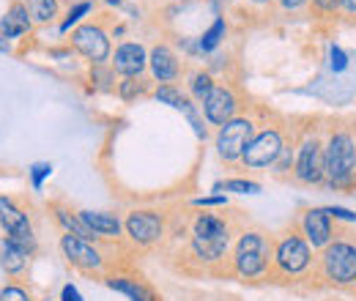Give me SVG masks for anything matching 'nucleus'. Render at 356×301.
<instances>
[{
	"instance_id": "nucleus-10",
	"label": "nucleus",
	"mask_w": 356,
	"mask_h": 301,
	"mask_svg": "<svg viewBox=\"0 0 356 301\" xmlns=\"http://www.w3.org/2000/svg\"><path fill=\"white\" fill-rule=\"evenodd\" d=\"M60 252H63L66 263L72 268H77L80 274H88V277H96V279H104L110 274L107 258L102 252V244H90L86 238H77L72 233H63L60 236Z\"/></svg>"
},
{
	"instance_id": "nucleus-20",
	"label": "nucleus",
	"mask_w": 356,
	"mask_h": 301,
	"mask_svg": "<svg viewBox=\"0 0 356 301\" xmlns=\"http://www.w3.org/2000/svg\"><path fill=\"white\" fill-rule=\"evenodd\" d=\"M0 28H3V33H6L11 42H17V39L28 36L36 25H33V19H31L25 3H22V0H11V6L6 8V14H3V19H0Z\"/></svg>"
},
{
	"instance_id": "nucleus-29",
	"label": "nucleus",
	"mask_w": 356,
	"mask_h": 301,
	"mask_svg": "<svg viewBox=\"0 0 356 301\" xmlns=\"http://www.w3.org/2000/svg\"><path fill=\"white\" fill-rule=\"evenodd\" d=\"M88 14H93V0H77V3H72L69 11H66V17L60 19L58 31H60V33H69L72 28L83 25V19H86Z\"/></svg>"
},
{
	"instance_id": "nucleus-43",
	"label": "nucleus",
	"mask_w": 356,
	"mask_h": 301,
	"mask_svg": "<svg viewBox=\"0 0 356 301\" xmlns=\"http://www.w3.org/2000/svg\"><path fill=\"white\" fill-rule=\"evenodd\" d=\"M354 129H356V127H354Z\"/></svg>"
},
{
	"instance_id": "nucleus-27",
	"label": "nucleus",
	"mask_w": 356,
	"mask_h": 301,
	"mask_svg": "<svg viewBox=\"0 0 356 301\" xmlns=\"http://www.w3.org/2000/svg\"><path fill=\"white\" fill-rule=\"evenodd\" d=\"M351 63H354V55L348 49H343L340 44H329V49H326V69H329V74H334V77L348 74Z\"/></svg>"
},
{
	"instance_id": "nucleus-33",
	"label": "nucleus",
	"mask_w": 356,
	"mask_h": 301,
	"mask_svg": "<svg viewBox=\"0 0 356 301\" xmlns=\"http://www.w3.org/2000/svg\"><path fill=\"white\" fill-rule=\"evenodd\" d=\"M28 172H31V186L39 192L47 175H52V165H49V162H36V165H33Z\"/></svg>"
},
{
	"instance_id": "nucleus-12",
	"label": "nucleus",
	"mask_w": 356,
	"mask_h": 301,
	"mask_svg": "<svg viewBox=\"0 0 356 301\" xmlns=\"http://www.w3.org/2000/svg\"><path fill=\"white\" fill-rule=\"evenodd\" d=\"M200 113H203L206 124L220 129L222 124H227L230 118H236L241 113V96H238V90L230 83H217V86L211 88V93L203 99Z\"/></svg>"
},
{
	"instance_id": "nucleus-3",
	"label": "nucleus",
	"mask_w": 356,
	"mask_h": 301,
	"mask_svg": "<svg viewBox=\"0 0 356 301\" xmlns=\"http://www.w3.org/2000/svg\"><path fill=\"white\" fill-rule=\"evenodd\" d=\"M271 252L274 236H268L261 227H244L230 250V277L241 282L271 279Z\"/></svg>"
},
{
	"instance_id": "nucleus-31",
	"label": "nucleus",
	"mask_w": 356,
	"mask_h": 301,
	"mask_svg": "<svg viewBox=\"0 0 356 301\" xmlns=\"http://www.w3.org/2000/svg\"><path fill=\"white\" fill-rule=\"evenodd\" d=\"M0 301H33V291L25 282H8L0 288Z\"/></svg>"
},
{
	"instance_id": "nucleus-40",
	"label": "nucleus",
	"mask_w": 356,
	"mask_h": 301,
	"mask_svg": "<svg viewBox=\"0 0 356 301\" xmlns=\"http://www.w3.org/2000/svg\"><path fill=\"white\" fill-rule=\"evenodd\" d=\"M0 39H8V36L3 33V28H0ZM0 52H11V44H8V42H0Z\"/></svg>"
},
{
	"instance_id": "nucleus-11",
	"label": "nucleus",
	"mask_w": 356,
	"mask_h": 301,
	"mask_svg": "<svg viewBox=\"0 0 356 301\" xmlns=\"http://www.w3.org/2000/svg\"><path fill=\"white\" fill-rule=\"evenodd\" d=\"M0 227L6 233V238L22 244L25 250H31L36 255V233H33V225H31V216L28 211L14 200V197H0Z\"/></svg>"
},
{
	"instance_id": "nucleus-37",
	"label": "nucleus",
	"mask_w": 356,
	"mask_h": 301,
	"mask_svg": "<svg viewBox=\"0 0 356 301\" xmlns=\"http://www.w3.org/2000/svg\"><path fill=\"white\" fill-rule=\"evenodd\" d=\"M60 301H83V293L74 285H63L60 288Z\"/></svg>"
},
{
	"instance_id": "nucleus-23",
	"label": "nucleus",
	"mask_w": 356,
	"mask_h": 301,
	"mask_svg": "<svg viewBox=\"0 0 356 301\" xmlns=\"http://www.w3.org/2000/svg\"><path fill=\"white\" fill-rule=\"evenodd\" d=\"M33 25H49L60 17V0H22Z\"/></svg>"
},
{
	"instance_id": "nucleus-32",
	"label": "nucleus",
	"mask_w": 356,
	"mask_h": 301,
	"mask_svg": "<svg viewBox=\"0 0 356 301\" xmlns=\"http://www.w3.org/2000/svg\"><path fill=\"white\" fill-rule=\"evenodd\" d=\"M310 14L315 19H334L340 17V0H310Z\"/></svg>"
},
{
	"instance_id": "nucleus-30",
	"label": "nucleus",
	"mask_w": 356,
	"mask_h": 301,
	"mask_svg": "<svg viewBox=\"0 0 356 301\" xmlns=\"http://www.w3.org/2000/svg\"><path fill=\"white\" fill-rule=\"evenodd\" d=\"M151 96H154L159 104H168V107H176V110L186 101V99H189V96H186V90H184V88H178L176 83H173V86H156Z\"/></svg>"
},
{
	"instance_id": "nucleus-16",
	"label": "nucleus",
	"mask_w": 356,
	"mask_h": 301,
	"mask_svg": "<svg viewBox=\"0 0 356 301\" xmlns=\"http://www.w3.org/2000/svg\"><path fill=\"white\" fill-rule=\"evenodd\" d=\"M102 282H104L110 291L127 296L129 301H162L159 299V293H156L145 279L132 277V274H115V271H110Z\"/></svg>"
},
{
	"instance_id": "nucleus-28",
	"label": "nucleus",
	"mask_w": 356,
	"mask_h": 301,
	"mask_svg": "<svg viewBox=\"0 0 356 301\" xmlns=\"http://www.w3.org/2000/svg\"><path fill=\"white\" fill-rule=\"evenodd\" d=\"M211 189L220 195L222 192H233V195H261L264 192V186L252 178H225V181H217Z\"/></svg>"
},
{
	"instance_id": "nucleus-17",
	"label": "nucleus",
	"mask_w": 356,
	"mask_h": 301,
	"mask_svg": "<svg viewBox=\"0 0 356 301\" xmlns=\"http://www.w3.org/2000/svg\"><path fill=\"white\" fill-rule=\"evenodd\" d=\"M31 258H33L31 250H25L22 244H17V241H11V238H3V247H0V268L6 271L8 279L22 282V277H25L28 268H31Z\"/></svg>"
},
{
	"instance_id": "nucleus-25",
	"label": "nucleus",
	"mask_w": 356,
	"mask_h": 301,
	"mask_svg": "<svg viewBox=\"0 0 356 301\" xmlns=\"http://www.w3.org/2000/svg\"><path fill=\"white\" fill-rule=\"evenodd\" d=\"M293 162H296V134L291 131L288 134V143H285V148L280 151V156H277V162L271 165V175L274 178H288L291 181V175H293Z\"/></svg>"
},
{
	"instance_id": "nucleus-38",
	"label": "nucleus",
	"mask_w": 356,
	"mask_h": 301,
	"mask_svg": "<svg viewBox=\"0 0 356 301\" xmlns=\"http://www.w3.org/2000/svg\"><path fill=\"white\" fill-rule=\"evenodd\" d=\"M340 17L356 19V0H340Z\"/></svg>"
},
{
	"instance_id": "nucleus-4",
	"label": "nucleus",
	"mask_w": 356,
	"mask_h": 301,
	"mask_svg": "<svg viewBox=\"0 0 356 301\" xmlns=\"http://www.w3.org/2000/svg\"><path fill=\"white\" fill-rule=\"evenodd\" d=\"M318 285L334 291H356V236L337 230L332 244H326L315 260Z\"/></svg>"
},
{
	"instance_id": "nucleus-19",
	"label": "nucleus",
	"mask_w": 356,
	"mask_h": 301,
	"mask_svg": "<svg viewBox=\"0 0 356 301\" xmlns=\"http://www.w3.org/2000/svg\"><path fill=\"white\" fill-rule=\"evenodd\" d=\"M49 211H52L55 222L60 225V230H63V233H72V236H77V238H86V241H90V244H102V241H99V236L90 230L86 222H83L80 211L69 209V206H66V203H60V200H52V203H49Z\"/></svg>"
},
{
	"instance_id": "nucleus-5",
	"label": "nucleus",
	"mask_w": 356,
	"mask_h": 301,
	"mask_svg": "<svg viewBox=\"0 0 356 301\" xmlns=\"http://www.w3.org/2000/svg\"><path fill=\"white\" fill-rule=\"evenodd\" d=\"M288 127L274 118V121H261V129L255 131V137L250 140V145L244 148V156H241V168L244 170H271V165L277 162L280 151L285 148L288 143Z\"/></svg>"
},
{
	"instance_id": "nucleus-35",
	"label": "nucleus",
	"mask_w": 356,
	"mask_h": 301,
	"mask_svg": "<svg viewBox=\"0 0 356 301\" xmlns=\"http://www.w3.org/2000/svg\"><path fill=\"white\" fill-rule=\"evenodd\" d=\"M326 214L334 222H346V225H356V211L346 209V206H326Z\"/></svg>"
},
{
	"instance_id": "nucleus-2",
	"label": "nucleus",
	"mask_w": 356,
	"mask_h": 301,
	"mask_svg": "<svg viewBox=\"0 0 356 301\" xmlns=\"http://www.w3.org/2000/svg\"><path fill=\"white\" fill-rule=\"evenodd\" d=\"M315 260L318 252L310 241L296 230H282L274 236V252H271V279L274 282H307L315 277Z\"/></svg>"
},
{
	"instance_id": "nucleus-41",
	"label": "nucleus",
	"mask_w": 356,
	"mask_h": 301,
	"mask_svg": "<svg viewBox=\"0 0 356 301\" xmlns=\"http://www.w3.org/2000/svg\"><path fill=\"white\" fill-rule=\"evenodd\" d=\"M102 3H107L110 8H124V0H102Z\"/></svg>"
},
{
	"instance_id": "nucleus-7",
	"label": "nucleus",
	"mask_w": 356,
	"mask_h": 301,
	"mask_svg": "<svg viewBox=\"0 0 356 301\" xmlns=\"http://www.w3.org/2000/svg\"><path fill=\"white\" fill-rule=\"evenodd\" d=\"M261 129V118L258 113H247L241 110L236 118H230L227 124H222L217 134H214V148L217 156L225 165H238L244 156V148L250 145V140L255 137V131Z\"/></svg>"
},
{
	"instance_id": "nucleus-8",
	"label": "nucleus",
	"mask_w": 356,
	"mask_h": 301,
	"mask_svg": "<svg viewBox=\"0 0 356 301\" xmlns=\"http://www.w3.org/2000/svg\"><path fill=\"white\" fill-rule=\"evenodd\" d=\"M168 236V214L156 209H132L124 219V238L132 244V250H154Z\"/></svg>"
},
{
	"instance_id": "nucleus-36",
	"label": "nucleus",
	"mask_w": 356,
	"mask_h": 301,
	"mask_svg": "<svg viewBox=\"0 0 356 301\" xmlns=\"http://www.w3.org/2000/svg\"><path fill=\"white\" fill-rule=\"evenodd\" d=\"M277 6H280V11H285V14H296V11L307 8L310 0H277Z\"/></svg>"
},
{
	"instance_id": "nucleus-39",
	"label": "nucleus",
	"mask_w": 356,
	"mask_h": 301,
	"mask_svg": "<svg viewBox=\"0 0 356 301\" xmlns=\"http://www.w3.org/2000/svg\"><path fill=\"white\" fill-rule=\"evenodd\" d=\"M252 8H271V6H277V0H247Z\"/></svg>"
},
{
	"instance_id": "nucleus-42",
	"label": "nucleus",
	"mask_w": 356,
	"mask_h": 301,
	"mask_svg": "<svg viewBox=\"0 0 356 301\" xmlns=\"http://www.w3.org/2000/svg\"><path fill=\"white\" fill-rule=\"evenodd\" d=\"M44 301H49V299H44Z\"/></svg>"
},
{
	"instance_id": "nucleus-1",
	"label": "nucleus",
	"mask_w": 356,
	"mask_h": 301,
	"mask_svg": "<svg viewBox=\"0 0 356 301\" xmlns=\"http://www.w3.org/2000/svg\"><path fill=\"white\" fill-rule=\"evenodd\" d=\"M323 186L329 192L356 195V129L348 124L323 129Z\"/></svg>"
},
{
	"instance_id": "nucleus-18",
	"label": "nucleus",
	"mask_w": 356,
	"mask_h": 301,
	"mask_svg": "<svg viewBox=\"0 0 356 301\" xmlns=\"http://www.w3.org/2000/svg\"><path fill=\"white\" fill-rule=\"evenodd\" d=\"M83 222L88 225L90 230L99 236L102 244H118L124 238V222L115 214H107V211H86L80 209Z\"/></svg>"
},
{
	"instance_id": "nucleus-21",
	"label": "nucleus",
	"mask_w": 356,
	"mask_h": 301,
	"mask_svg": "<svg viewBox=\"0 0 356 301\" xmlns=\"http://www.w3.org/2000/svg\"><path fill=\"white\" fill-rule=\"evenodd\" d=\"M214 86H217V80H214V74H211L209 69L197 66V69H189V72H186L184 90H186V96H189L195 104H203V99L211 93Z\"/></svg>"
},
{
	"instance_id": "nucleus-15",
	"label": "nucleus",
	"mask_w": 356,
	"mask_h": 301,
	"mask_svg": "<svg viewBox=\"0 0 356 301\" xmlns=\"http://www.w3.org/2000/svg\"><path fill=\"white\" fill-rule=\"evenodd\" d=\"M110 66L118 77H143L148 72V49L140 42H121L113 49Z\"/></svg>"
},
{
	"instance_id": "nucleus-13",
	"label": "nucleus",
	"mask_w": 356,
	"mask_h": 301,
	"mask_svg": "<svg viewBox=\"0 0 356 301\" xmlns=\"http://www.w3.org/2000/svg\"><path fill=\"white\" fill-rule=\"evenodd\" d=\"M296 230L310 241L315 252H321L337 236V222L326 214V206H307L296 216Z\"/></svg>"
},
{
	"instance_id": "nucleus-24",
	"label": "nucleus",
	"mask_w": 356,
	"mask_h": 301,
	"mask_svg": "<svg viewBox=\"0 0 356 301\" xmlns=\"http://www.w3.org/2000/svg\"><path fill=\"white\" fill-rule=\"evenodd\" d=\"M151 86H154V80H148L145 74H143V77H121L115 93H118L121 101H134V99H143V96L154 93Z\"/></svg>"
},
{
	"instance_id": "nucleus-9",
	"label": "nucleus",
	"mask_w": 356,
	"mask_h": 301,
	"mask_svg": "<svg viewBox=\"0 0 356 301\" xmlns=\"http://www.w3.org/2000/svg\"><path fill=\"white\" fill-rule=\"evenodd\" d=\"M69 47L74 52H80L90 66L110 63V58H113V31L107 28L104 17L88 19V22H83V25H77L72 31Z\"/></svg>"
},
{
	"instance_id": "nucleus-6",
	"label": "nucleus",
	"mask_w": 356,
	"mask_h": 301,
	"mask_svg": "<svg viewBox=\"0 0 356 301\" xmlns=\"http://www.w3.org/2000/svg\"><path fill=\"white\" fill-rule=\"evenodd\" d=\"M291 181L302 186H323V129L307 127L296 134V162Z\"/></svg>"
},
{
	"instance_id": "nucleus-26",
	"label": "nucleus",
	"mask_w": 356,
	"mask_h": 301,
	"mask_svg": "<svg viewBox=\"0 0 356 301\" xmlns=\"http://www.w3.org/2000/svg\"><path fill=\"white\" fill-rule=\"evenodd\" d=\"M90 88L96 93H113L118 88V74L110 63H102V66H90Z\"/></svg>"
},
{
	"instance_id": "nucleus-34",
	"label": "nucleus",
	"mask_w": 356,
	"mask_h": 301,
	"mask_svg": "<svg viewBox=\"0 0 356 301\" xmlns=\"http://www.w3.org/2000/svg\"><path fill=\"white\" fill-rule=\"evenodd\" d=\"M195 209H227V195H209V197H195Z\"/></svg>"
},
{
	"instance_id": "nucleus-14",
	"label": "nucleus",
	"mask_w": 356,
	"mask_h": 301,
	"mask_svg": "<svg viewBox=\"0 0 356 301\" xmlns=\"http://www.w3.org/2000/svg\"><path fill=\"white\" fill-rule=\"evenodd\" d=\"M148 72L156 86H173L184 74V60L170 44L159 42L148 49Z\"/></svg>"
},
{
	"instance_id": "nucleus-22",
	"label": "nucleus",
	"mask_w": 356,
	"mask_h": 301,
	"mask_svg": "<svg viewBox=\"0 0 356 301\" xmlns=\"http://www.w3.org/2000/svg\"><path fill=\"white\" fill-rule=\"evenodd\" d=\"M225 39H227V19H225V17H217V19L200 33V39L195 42V49H197L200 55H214L225 44Z\"/></svg>"
}]
</instances>
